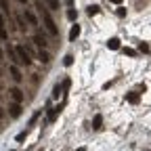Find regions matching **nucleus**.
Listing matches in <instances>:
<instances>
[{
  "label": "nucleus",
  "instance_id": "1",
  "mask_svg": "<svg viewBox=\"0 0 151 151\" xmlns=\"http://www.w3.org/2000/svg\"><path fill=\"white\" fill-rule=\"evenodd\" d=\"M36 9H38V13H40L42 15V21H44V25H46V29L52 34V36H57V34H59V29H57V25H55V21H52V17H50V13L42 6V2H38L36 4Z\"/></svg>",
  "mask_w": 151,
  "mask_h": 151
},
{
  "label": "nucleus",
  "instance_id": "2",
  "mask_svg": "<svg viewBox=\"0 0 151 151\" xmlns=\"http://www.w3.org/2000/svg\"><path fill=\"white\" fill-rule=\"evenodd\" d=\"M15 55H17L19 63H25V65H29V63H32V59H29V52L25 50V46H17V48H15Z\"/></svg>",
  "mask_w": 151,
  "mask_h": 151
},
{
  "label": "nucleus",
  "instance_id": "3",
  "mask_svg": "<svg viewBox=\"0 0 151 151\" xmlns=\"http://www.w3.org/2000/svg\"><path fill=\"white\" fill-rule=\"evenodd\" d=\"M9 92H11V97H13L15 103H21V101H23V92H21V88H11Z\"/></svg>",
  "mask_w": 151,
  "mask_h": 151
},
{
  "label": "nucleus",
  "instance_id": "4",
  "mask_svg": "<svg viewBox=\"0 0 151 151\" xmlns=\"http://www.w3.org/2000/svg\"><path fill=\"white\" fill-rule=\"evenodd\" d=\"M9 71H11V78H13L15 82H21V80H23V76H21V71H19V69H17L15 65H11V69H9Z\"/></svg>",
  "mask_w": 151,
  "mask_h": 151
},
{
  "label": "nucleus",
  "instance_id": "5",
  "mask_svg": "<svg viewBox=\"0 0 151 151\" xmlns=\"http://www.w3.org/2000/svg\"><path fill=\"white\" fill-rule=\"evenodd\" d=\"M59 111H61V105H59V107H50V109H48V116H46L48 122H55L57 116H59Z\"/></svg>",
  "mask_w": 151,
  "mask_h": 151
},
{
  "label": "nucleus",
  "instance_id": "6",
  "mask_svg": "<svg viewBox=\"0 0 151 151\" xmlns=\"http://www.w3.org/2000/svg\"><path fill=\"white\" fill-rule=\"evenodd\" d=\"M126 101L132 103V105H137V103L141 101V94H139V92H128V94H126Z\"/></svg>",
  "mask_w": 151,
  "mask_h": 151
},
{
  "label": "nucleus",
  "instance_id": "7",
  "mask_svg": "<svg viewBox=\"0 0 151 151\" xmlns=\"http://www.w3.org/2000/svg\"><path fill=\"white\" fill-rule=\"evenodd\" d=\"M107 48H111V50H118V48H120V38H116V36H113V38H109V40H107Z\"/></svg>",
  "mask_w": 151,
  "mask_h": 151
},
{
  "label": "nucleus",
  "instance_id": "8",
  "mask_svg": "<svg viewBox=\"0 0 151 151\" xmlns=\"http://www.w3.org/2000/svg\"><path fill=\"white\" fill-rule=\"evenodd\" d=\"M9 109H11V116H13V118H19V116H21V103H13Z\"/></svg>",
  "mask_w": 151,
  "mask_h": 151
},
{
  "label": "nucleus",
  "instance_id": "9",
  "mask_svg": "<svg viewBox=\"0 0 151 151\" xmlns=\"http://www.w3.org/2000/svg\"><path fill=\"white\" fill-rule=\"evenodd\" d=\"M80 32H82V29H80V25H71V29H69V40H71V42H76V38L80 36Z\"/></svg>",
  "mask_w": 151,
  "mask_h": 151
},
{
  "label": "nucleus",
  "instance_id": "10",
  "mask_svg": "<svg viewBox=\"0 0 151 151\" xmlns=\"http://www.w3.org/2000/svg\"><path fill=\"white\" fill-rule=\"evenodd\" d=\"M34 42L40 46V48H44V46H46V38H44V36H40V34H36V36H34Z\"/></svg>",
  "mask_w": 151,
  "mask_h": 151
},
{
  "label": "nucleus",
  "instance_id": "11",
  "mask_svg": "<svg viewBox=\"0 0 151 151\" xmlns=\"http://www.w3.org/2000/svg\"><path fill=\"white\" fill-rule=\"evenodd\" d=\"M23 15H25V19H27V23H29V25H38V19L34 17V13H32V11H25Z\"/></svg>",
  "mask_w": 151,
  "mask_h": 151
},
{
  "label": "nucleus",
  "instance_id": "12",
  "mask_svg": "<svg viewBox=\"0 0 151 151\" xmlns=\"http://www.w3.org/2000/svg\"><path fill=\"white\" fill-rule=\"evenodd\" d=\"M101 126H103V116H94V120H92V128H94V130H101Z\"/></svg>",
  "mask_w": 151,
  "mask_h": 151
},
{
  "label": "nucleus",
  "instance_id": "13",
  "mask_svg": "<svg viewBox=\"0 0 151 151\" xmlns=\"http://www.w3.org/2000/svg\"><path fill=\"white\" fill-rule=\"evenodd\" d=\"M0 40H9V34L4 29V21H2V17H0Z\"/></svg>",
  "mask_w": 151,
  "mask_h": 151
},
{
  "label": "nucleus",
  "instance_id": "14",
  "mask_svg": "<svg viewBox=\"0 0 151 151\" xmlns=\"http://www.w3.org/2000/svg\"><path fill=\"white\" fill-rule=\"evenodd\" d=\"M61 94H63V88H61L59 84H57V86L52 88V97H55V99H59V97H61Z\"/></svg>",
  "mask_w": 151,
  "mask_h": 151
},
{
  "label": "nucleus",
  "instance_id": "15",
  "mask_svg": "<svg viewBox=\"0 0 151 151\" xmlns=\"http://www.w3.org/2000/svg\"><path fill=\"white\" fill-rule=\"evenodd\" d=\"M38 57H40V61H42V63H48V61H50L48 52H44V50H40V55H38Z\"/></svg>",
  "mask_w": 151,
  "mask_h": 151
},
{
  "label": "nucleus",
  "instance_id": "16",
  "mask_svg": "<svg viewBox=\"0 0 151 151\" xmlns=\"http://www.w3.org/2000/svg\"><path fill=\"white\" fill-rule=\"evenodd\" d=\"M76 17H78V13H76L73 9H69L67 11V19H69V21H76Z\"/></svg>",
  "mask_w": 151,
  "mask_h": 151
},
{
  "label": "nucleus",
  "instance_id": "17",
  "mask_svg": "<svg viewBox=\"0 0 151 151\" xmlns=\"http://www.w3.org/2000/svg\"><path fill=\"white\" fill-rule=\"evenodd\" d=\"M0 9H2L4 13H9V9H11L9 6V0H0Z\"/></svg>",
  "mask_w": 151,
  "mask_h": 151
},
{
  "label": "nucleus",
  "instance_id": "18",
  "mask_svg": "<svg viewBox=\"0 0 151 151\" xmlns=\"http://www.w3.org/2000/svg\"><path fill=\"white\" fill-rule=\"evenodd\" d=\"M97 13H99V6H97V4L88 6V15H90V17H92V15H97Z\"/></svg>",
  "mask_w": 151,
  "mask_h": 151
},
{
  "label": "nucleus",
  "instance_id": "19",
  "mask_svg": "<svg viewBox=\"0 0 151 151\" xmlns=\"http://www.w3.org/2000/svg\"><path fill=\"white\" fill-rule=\"evenodd\" d=\"M139 50H141V52H149V44L141 42V44H139Z\"/></svg>",
  "mask_w": 151,
  "mask_h": 151
},
{
  "label": "nucleus",
  "instance_id": "20",
  "mask_svg": "<svg viewBox=\"0 0 151 151\" xmlns=\"http://www.w3.org/2000/svg\"><path fill=\"white\" fill-rule=\"evenodd\" d=\"M63 63H65V65L69 67V65L73 63V57H71V55H67V57H65V61H63Z\"/></svg>",
  "mask_w": 151,
  "mask_h": 151
},
{
  "label": "nucleus",
  "instance_id": "21",
  "mask_svg": "<svg viewBox=\"0 0 151 151\" xmlns=\"http://www.w3.org/2000/svg\"><path fill=\"white\" fill-rule=\"evenodd\" d=\"M124 52H126L128 57H134V55H137V50H132V48H124Z\"/></svg>",
  "mask_w": 151,
  "mask_h": 151
},
{
  "label": "nucleus",
  "instance_id": "22",
  "mask_svg": "<svg viewBox=\"0 0 151 151\" xmlns=\"http://www.w3.org/2000/svg\"><path fill=\"white\" fill-rule=\"evenodd\" d=\"M48 4H50V9H59V2H57V0H48Z\"/></svg>",
  "mask_w": 151,
  "mask_h": 151
},
{
  "label": "nucleus",
  "instance_id": "23",
  "mask_svg": "<svg viewBox=\"0 0 151 151\" xmlns=\"http://www.w3.org/2000/svg\"><path fill=\"white\" fill-rule=\"evenodd\" d=\"M109 2H113V4H120V2H122V0H109Z\"/></svg>",
  "mask_w": 151,
  "mask_h": 151
},
{
  "label": "nucleus",
  "instance_id": "24",
  "mask_svg": "<svg viewBox=\"0 0 151 151\" xmlns=\"http://www.w3.org/2000/svg\"><path fill=\"white\" fill-rule=\"evenodd\" d=\"M65 2H67V6H71V4H73V0H65Z\"/></svg>",
  "mask_w": 151,
  "mask_h": 151
},
{
  "label": "nucleus",
  "instance_id": "25",
  "mask_svg": "<svg viewBox=\"0 0 151 151\" xmlns=\"http://www.w3.org/2000/svg\"><path fill=\"white\" fill-rule=\"evenodd\" d=\"M2 118H4V111H2V109H0V120H2Z\"/></svg>",
  "mask_w": 151,
  "mask_h": 151
},
{
  "label": "nucleus",
  "instance_id": "26",
  "mask_svg": "<svg viewBox=\"0 0 151 151\" xmlns=\"http://www.w3.org/2000/svg\"><path fill=\"white\" fill-rule=\"evenodd\" d=\"M17 2H21V4H27V0H17Z\"/></svg>",
  "mask_w": 151,
  "mask_h": 151
},
{
  "label": "nucleus",
  "instance_id": "27",
  "mask_svg": "<svg viewBox=\"0 0 151 151\" xmlns=\"http://www.w3.org/2000/svg\"><path fill=\"white\" fill-rule=\"evenodd\" d=\"M76 151H86V149H84V147H80V149H76Z\"/></svg>",
  "mask_w": 151,
  "mask_h": 151
},
{
  "label": "nucleus",
  "instance_id": "28",
  "mask_svg": "<svg viewBox=\"0 0 151 151\" xmlns=\"http://www.w3.org/2000/svg\"><path fill=\"white\" fill-rule=\"evenodd\" d=\"M0 59H2V50H0Z\"/></svg>",
  "mask_w": 151,
  "mask_h": 151
}]
</instances>
